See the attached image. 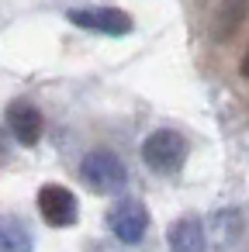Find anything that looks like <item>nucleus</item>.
Returning <instances> with one entry per match:
<instances>
[{
	"label": "nucleus",
	"instance_id": "nucleus-1",
	"mask_svg": "<svg viewBox=\"0 0 249 252\" xmlns=\"http://www.w3.org/2000/svg\"><path fill=\"white\" fill-rule=\"evenodd\" d=\"M80 176H83V183H87L94 193H118V190H125V183H128L125 162H121L114 152H107V149L87 152L83 162H80Z\"/></svg>",
	"mask_w": 249,
	"mask_h": 252
},
{
	"label": "nucleus",
	"instance_id": "nucleus-2",
	"mask_svg": "<svg viewBox=\"0 0 249 252\" xmlns=\"http://www.w3.org/2000/svg\"><path fill=\"white\" fill-rule=\"evenodd\" d=\"M142 159L156 173H180L183 169V159H187V142H183L180 131L159 128V131H152L142 142Z\"/></svg>",
	"mask_w": 249,
	"mask_h": 252
},
{
	"label": "nucleus",
	"instance_id": "nucleus-4",
	"mask_svg": "<svg viewBox=\"0 0 249 252\" xmlns=\"http://www.w3.org/2000/svg\"><path fill=\"white\" fill-rule=\"evenodd\" d=\"M70 21L76 28H87L97 35H114V38L132 32V18L118 7H76V11H70Z\"/></svg>",
	"mask_w": 249,
	"mask_h": 252
},
{
	"label": "nucleus",
	"instance_id": "nucleus-7",
	"mask_svg": "<svg viewBox=\"0 0 249 252\" xmlns=\"http://www.w3.org/2000/svg\"><path fill=\"white\" fill-rule=\"evenodd\" d=\"M249 18V0H218L214 7V21H211V35L218 42H232L239 35V28Z\"/></svg>",
	"mask_w": 249,
	"mask_h": 252
},
{
	"label": "nucleus",
	"instance_id": "nucleus-9",
	"mask_svg": "<svg viewBox=\"0 0 249 252\" xmlns=\"http://www.w3.org/2000/svg\"><path fill=\"white\" fill-rule=\"evenodd\" d=\"M0 252H32V231L18 214L0 218Z\"/></svg>",
	"mask_w": 249,
	"mask_h": 252
},
{
	"label": "nucleus",
	"instance_id": "nucleus-10",
	"mask_svg": "<svg viewBox=\"0 0 249 252\" xmlns=\"http://www.w3.org/2000/svg\"><path fill=\"white\" fill-rule=\"evenodd\" d=\"M239 69H242V76L249 80V49H246V56H242V66H239Z\"/></svg>",
	"mask_w": 249,
	"mask_h": 252
},
{
	"label": "nucleus",
	"instance_id": "nucleus-6",
	"mask_svg": "<svg viewBox=\"0 0 249 252\" xmlns=\"http://www.w3.org/2000/svg\"><path fill=\"white\" fill-rule=\"evenodd\" d=\"M7 128L14 131V138H18L21 145H38L45 121H42V111H38L35 104H28V100H11V107H7Z\"/></svg>",
	"mask_w": 249,
	"mask_h": 252
},
{
	"label": "nucleus",
	"instance_id": "nucleus-8",
	"mask_svg": "<svg viewBox=\"0 0 249 252\" xmlns=\"http://www.w3.org/2000/svg\"><path fill=\"white\" fill-rule=\"evenodd\" d=\"M208 235L197 214H183L170 224V252H204Z\"/></svg>",
	"mask_w": 249,
	"mask_h": 252
},
{
	"label": "nucleus",
	"instance_id": "nucleus-3",
	"mask_svg": "<svg viewBox=\"0 0 249 252\" xmlns=\"http://www.w3.org/2000/svg\"><path fill=\"white\" fill-rule=\"evenodd\" d=\"M107 228L114 231L118 242L125 245H139L149 231V211L142 200H132V197H121L107 207Z\"/></svg>",
	"mask_w": 249,
	"mask_h": 252
},
{
	"label": "nucleus",
	"instance_id": "nucleus-5",
	"mask_svg": "<svg viewBox=\"0 0 249 252\" xmlns=\"http://www.w3.org/2000/svg\"><path fill=\"white\" fill-rule=\"evenodd\" d=\"M38 211H42L45 224H52V228H70V224L76 221V197H73L66 187H59V183H45V187L38 190Z\"/></svg>",
	"mask_w": 249,
	"mask_h": 252
}]
</instances>
